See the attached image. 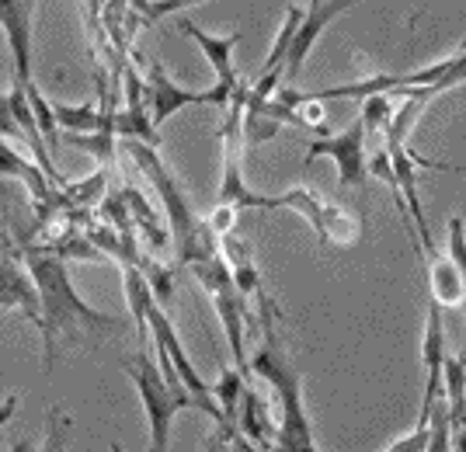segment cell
Wrapping results in <instances>:
<instances>
[{
  "mask_svg": "<svg viewBox=\"0 0 466 452\" xmlns=\"http://www.w3.org/2000/svg\"><path fill=\"white\" fill-rule=\"evenodd\" d=\"M254 303H258V316H261V345L251 355V373L261 376L272 387L275 407H279L272 452H317L307 404H303V376H299V369H292L289 355H286L279 331H275V316L282 314L268 293L258 296Z\"/></svg>",
  "mask_w": 466,
  "mask_h": 452,
  "instance_id": "obj_2",
  "label": "cell"
},
{
  "mask_svg": "<svg viewBox=\"0 0 466 452\" xmlns=\"http://www.w3.org/2000/svg\"><path fill=\"white\" fill-rule=\"evenodd\" d=\"M351 7L355 4H349V0H334V4H328V0H310L303 7V21H299V28H296V35L289 42V56H286V70H282V87H289L292 80L299 77L303 63L310 59L313 45L328 32V25H334Z\"/></svg>",
  "mask_w": 466,
  "mask_h": 452,
  "instance_id": "obj_8",
  "label": "cell"
},
{
  "mask_svg": "<svg viewBox=\"0 0 466 452\" xmlns=\"http://www.w3.org/2000/svg\"><path fill=\"white\" fill-rule=\"evenodd\" d=\"M143 84H147V112H150V122H154V126H164L167 118H175L177 112L188 108V105H213L219 112H227L233 101L230 91H223L219 84L202 87V91L181 87V84H175V80L167 77V70H164L160 63H150V66H147Z\"/></svg>",
  "mask_w": 466,
  "mask_h": 452,
  "instance_id": "obj_6",
  "label": "cell"
},
{
  "mask_svg": "<svg viewBox=\"0 0 466 452\" xmlns=\"http://www.w3.org/2000/svg\"><path fill=\"white\" fill-rule=\"evenodd\" d=\"M59 143L77 146V150H84V154H91L97 164H112V160H116V150H118V139L105 136V133H87V136H70V133H63Z\"/></svg>",
  "mask_w": 466,
  "mask_h": 452,
  "instance_id": "obj_18",
  "label": "cell"
},
{
  "mask_svg": "<svg viewBox=\"0 0 466 452\" xmlns=\"http://www.w3.org/2000/svg\"><path fill=\"white\" fill-rule=\"evenodd\" d=\"M181 32H188L192 42L202 49V56L206 63L213 66L216 74V84L223 87V91H237L240 87V74H237V66H233V49H237V42H240V32H227V35H209V32H202L192 18H181Z\"/></svg>",
  "mask_w": 466,
  "mask_h": 452,
  "instance_id": "obj_11",
  "label": "cell"
},
{
  "mask_svg": "<svg viewBox=\"0 0 466 452\" xmlns=\"http://www.w3.org/2000/svg\"><path fill=\"white\" fill-rule=\"evenodd\" d=\"M446 324H442V310L435 303H428L425 337H421V366H425V400H421V414H418V428L428 425V411L431 404L442 397V362H446Z\"/></svg>",
  "mask_w": 466,
  "mask_h": 452,
  "instance_id": "obj_10",
  "label": "cell"
},
{
  "mask_svg": "<svg viewBox=\"0 0 466 452\" xmlns=\"http://www.w3.org/2000/svg\"><path fill=\"white\" fill-rule=\"evenodd\" d=\"M53 118H56L59 136L70 133V136H87V133H101L105 129V112L101 105L87 101V105H66V101H49Z\"/></svg>",
  "mask_w": 466,
  "mask_h": 452,
  "instance_id": "obj_15",
  "label": "cell"
},
{
  "mask_svg": "<svg viewBox=\"0 0 466 452\" xmlns=\"http://www.w3.org/2000/svg\"><path fill=\"white\" fill-rule=\"evenodd\" d=\"M112 452H122V449H118V446H116V449H112Z\"/></svg>",
  "mask_w": 466,
  "mask_h": 452,
  "instance_id": "obj_22",
  "label": "cell"
},
{
  "mask_svg": "<svg viewBox=\"0 0 466 452\" xmlns=\"http://www.w3.org/2000/svg\"><path fill=\"white\" fill-rule=\"evenodd\" d=\"M324 202H328V198H320L317 192H310V188H289V192L275 196V206H279V209H289V213H296L303 223H310L313 234H317V226H320Z\"/></svg>",
  "mask_w": 466,
  "mask_h": 452,
  "instance_id": "obj_16",
  "label": "cell"
},
{
  "mask_svg": "<svg viewBox=\"0 0 466 452\" xmlns=\"http://www.w3.org/2000/svg\"><path fill=\"white\" fill-rule=\"evenodd\" d=\"M70 432H74V421L63 407H49L46 414V438H42L39 452H66L70 449Z\"/></svg>",
  "mask_w": 466,
  "mask_h": 452,
  "instance_id": "obj_17",
  "label": "cell"
},
{
  "mask_svg": "<svg viewBox=\"0 0 466 452\" xmlns=\"http://www.w3.org/2000/svg\"><path fill=\"white\" fill-rule=\"evenodd\" d=\"M192 278L202 286V293L213 299L216 316H219V327L227 335V348H230L233 369L251 383V355H248V327H251V303L240 296V289L233 286L230 268L227 261L216 255L206 261H195L188 265Z\"/></svg>",
  "mask_w": 466,
  "mask_h": 452,
  "instance_id": "obj_4",
  "label": "cell"
},
{
  "mask_svg": "<svg viewBox=\"0 0 466 452\" xmlns=\"http://www.w3.org/2000/svg\"><path fill=\"white\" fill-rule=\"evenodd\" d=\"M15 411H18V394H7L4 400H0V428L15 417Z\"/></svg>",
  "mask_w": 466,
  "mask_h": 452,
  "instance_id": "obj_21",
  "label": "cell"
},
{
  "mask_svg": "<svg viewBox=\"0 0 466 452\" xmlns=\"http://www.w3.org/2000/svg\"><path fill=\"white\" fill-rule=\"evenodd\" d=\"M118 150L133 160L139 167V175H147V181L154 185L160 209H164V223L171 234V247H175V261L181 268H188L195 261L219 255V240L213 236L206 216L188 202V192L181 188V181L175 177V171L164 164V157L157 154L154 146H143L133 139H122Z\"/></svg>",
  "mask_w": 466,
  "mask_h": 452,
  "instance_id": "obj_3",
  "label": "cell"
},
{
  "mask_svg": "<svg viewBox=\"0 0 466 452\" xmlns=\"http://www.w3.org/2000/svg\"><path fill=\"white\" fill-rule=\"evenodd\" d=\"M330 157L338 164V181L345 188H366V133H362V122L355 118L349 129H341L338 136L313 139L307 157H303V171L310 167L313 160Z\"/></svg>",
  "mask_w": 466,
  "mask_h": 452,
  "instance_id": "obj_7",
  "label": "cell"
},
{
  "mask_svg": "<svg viewBox=\"0 0 466 452\" xmlns=\"http://www.w3.org/2000/svg\"><path fill=\"white\" fill-rule=\"evenodd\" d=\"M21 265L32 276L42 299V366H46V373H53V366H56V341L63 335L87 337L91 345H101L126 331V324L118 316L95 310L74 289V278L59 257L25 251Z\"/></svg>",
  "mask_w": 466,
  "mask_h": 452,
  "instance_id": "obj_1",
  "label": "cell"
},
{
  "mask_svg": "<svg viewBox=\"0 0 466 452\" xmlns=\"http://www.w3.org/2000/svg\"><path fill=\"white\" fill-rule=\"evenodd\" d=\"M233 432L240 435L254 452H272V446H275L272 407H268V400L258 394V390H251V387L240 397V407H237V417H233Z\"/></svg>",
  "mask_w": 466,
  "mask_h": 452,
  "instance_id": "obj_12",
  "label": "cell"
},
{
  "mask_svg": "<svg viewBox=\"0 0 466 452\" xmlns=\"http://www.w3.org/2000/svg\"><path fill=\"white\" fill-rule=\"evenodd\" d=\"M425 272H428V293H431V303H435L439 310H446V306H463L466 272L449 261L442 247H435V251L425 255Z\"/></svg>",
  "mask_w": 466,
  "mask_h": 452,
  "instance_id": "obj_13",
  "label": "cell"
},
{
  "mask_svg": "<svg viewBox=\"0 0 466 452\" xmlns=\"http://www.w3.org/2000/svg\"><path fill=\"white\" fill-rule=\"evenodd\" d=\"M35 7L28 0H0V28L7 32V45H11V70L15 80L11 87L25 91L28 84H35L32 74V25H35Z\"/></svg>",
  "mask_w": 466,
  "mask_h": 452,
  "instance_id": "obj_9",
  "label": "cell"
},
{
  "mask_svg": "<svg viewBox=\"0 0 466 452\" xmlns=\"http://www.w3.org/2000/svg\"><path fill=\"white\" fill-rule=\"evenodd\" d=\"M122 369L133 379L137 387V397L147 411V421H150V452H167V442H171V421H175L181 411H198L195 407V397L181 387H171L157 362L147 355V348H139L137 355H122Z\"/></svg>",
  "mask_w": 466,
  "mask_h": 452,
  "instance_id": "obj_5",
  "label": "cell"
},
{
  "mask_svg": "<svg viewBox=\"0 0 466 452\" xmlns=\"http://www.w3.org/2000/svg\"><path fill=\"white\" fill-rule=\"evenodd\" d=\"M446 257L456 265V268H463L466 272V247H463V216L456 213V216L449 219V251Z\"/></svg>",
  "mask_w": 466,
  "mask_h": 452,
  "instance_id": "obj_19",
  "label": "cell"
},
{
  "mask_svg": "<svg viewBox=\"0 0 466 452\" xmlns=\"http://www.w3.org/2000/svg\"><path fill=\"white\" fill-rule=\"evenodd\" d=\"M362 216L351 213L349 206L341 202H324V213H320V226H317V240L324 247H355L362 240Z\"/></svg>",
  "mask_w": 466,
  "mask_h": 452,
  "instance_id": "obj_14",
  "label": "cell"
},
{
  "mask_svg": "<svg viewBox=\"0 0 466 452\" xmlns=\"http://www.w3.org/2000/svg\"><path fill=\"white\" fill-rule=\"evenodd\" d=\"M206 223H209V230H213V236L219 240V236H227L237 230V209H227V206H216L213 213L206 216Z\"/></svg>",
  "mask_w": 466,
  "mask_h": 452,
  "instance_id": "obj_20",
  "label": "cell"
}]
</instances>
